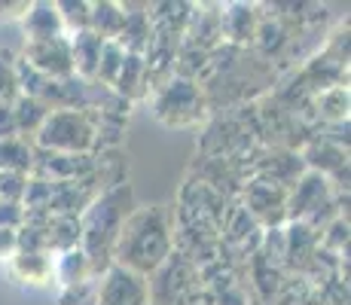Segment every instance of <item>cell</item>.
Returning <instances> with one entry per match:
<instances>
[{"mask_svg": "<svg viewBox=\"0 0 351 305\" xmlns=\"http://www.w3.org/2000/svg\"><path fill=\"white\" fill-rule=\"evenodd\" d=\"M165 250H168V239H165V223H162L159 211L134 214L128 220V226L123 229V244H119L123 263L147 272V269L159 266Z\"/></svg>", "mask_w": 351, "mask_h": 305, "instance_id": "1", "label": "cell"}, {"mask_svg": "<svg viewBox=\"0 0 351 305\" xmlns=\"http://www.w3.org/2000/svg\"><path fill=\"white\" fill-rule=\"evenodd\" d=\"M104 305H144V284L125 269H117L107 278Z\"/></svg>", "mask_w": 351, "mask_h": 305, "instance_id": "2", "label": "cell"}]
</instances>
